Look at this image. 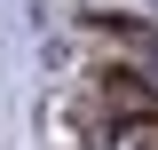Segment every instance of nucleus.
<instances>
[{
    "mask_svg": "<svg viewBox=\"0 0 158 150\" xmlns=\"http://www.w3.org/2000/svg\"><path fill=\"white\" fill-rule=\"evenodd\" d=\"M111 150H158V119H118V127H111Z\"/></svg>",
    "mask_w": 158,
    "mask_h": 150,
    "instance_id": "1",
    "label": "nucleus"
}]
</instances>
